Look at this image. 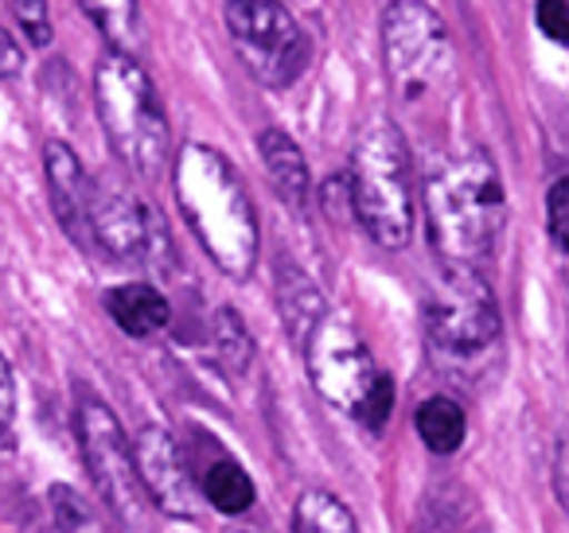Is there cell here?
Here are the masks:
<instances>
[{
  "instance_id": "17",
  "label": "cell",
  "mask_w": 569,
  "mask_h": 533,
  "mask_svg": "<svg viewBox=\"0 0 569 533\" xmlns=\"http://www.w3.org/2000/svg\"><path fill=\"white\" fill-rule=\"evenodd\" d=\"M79 9L90 17V24L106 36L110 51L133 56L137 43V0H79Z\"/></svg>"
},
{
  "instance_id": "11",
  "label": "cell",
  "mask_w": 569,
  "mask_h": 533,
  "mask_svg": "<svg viewBox=\"0 0 569 533\" xmlns=\"http://www.w3.org/2000/svg\"><path fill=\"white\" fill-rule=\"evenodd\" d=\"M133 463L141 491L157 502L164 514L172 517H196L199 502H203V486H196L183 460L180 444L172 440V432L160 424H144L133 440Z\"/></svg>"
},
{
  "instance_id": "23",
  "label": "cell",
  "mask_w": 569,
  "mask_h": 533,
  "mask_svg": "<svg viewBox=\"0 0 569 533\" xmlns=\"http://www.w3.org/2000/svg\"><path fill=\"white\" fill-rule=\"evenodd\" d=\"M51 510H56L59 530H79V525L90 522V510L71 486H51Z\"/></svg>"
},
{
  "instance_id": "22",
  "label": "cell",
  "mask_w": 569,
  "mask_h": 533,
  "mask_svg": "<svg viewBox=\"0 0 569 533\" xmlns=\"http://www.w3.org/2000/svg\"><path fill=\"white\" fill-rule=\"evenodd\" d=\"M390 401H395V385H390L387 374H379V382L371 385L367 401L356 409V416L367 424V429H382V424H387V413H390Z\"/></svg>"
},
{
  "instance_id": "19",
  "label": "cell",
  "mask_w": 569,
  "mask_h": 533,
  "mask_svg": "<svg viewBox=\"0 0 569 533\" xmlns=\"http://www.w3.org/2000/svg\"><path fill=\"white\" fill-rule=\"evenodd\" d=\"M214 346H219L222 362H227L234 374H242V370L250 366V359H253L250 335H246L242 320H238L230 308H222V312L214 315Z\"/></svg>"
},
{
  "instance_id": "12",
  "label": "cell",
  "mask_w": 569,
  "mask_h": 533,
  "mask_svg": "<svg viewBox=\"0 0 569 533\" xmlns=\"http://www.w3.org/2000/svg\"><path fill=\"white\" fill-rule=\"evenodd\" d=\"M43 168H48V191L51 207H56L59 222L67 234H74L79 242H90V211H94V183H90L82 160L74 157L71 144L51 141L43 152Z\"/></svg>"
},
{
  "instance_id": "26",
  "label": "cell",
  "mask_w": 569,
  "mask_h": 533,
  "mask_svg": "<svg viewBox=\"0 0 569 533\" xmlns=\"http://www.w3.org/2000/svg\"><path fill=\"white\" fill-rule=\"evenodd\" d=\"M20 71H24V51H20V43L12 40V32L0 28V82L17 79Z\"/></svg>"
},
{
  "instance_id": "1",
  "label": "cell",
  "mask_w": 569,
  "mask_h": 533,
  "mask_svg": "<svg viewBox=\"0 0 569 533\" xmlns=\"http://www.w3.org/2000/svg\"><path fill=\"white\" fill-rule=\"evenodd\" d=\"M176 199L203 253L230 276L258 265V219L234 164L211 144H183L176 157Z\"/></svg>"
},
{
  "instance_id": "2",
  "label": "cell",
  "mask_w": 569,
  "mask_h": 533,
  "mask_svg": "<svg viewBox=\"0 0 569 533\" xmlns=\"http://www.w3.org/2000/svg\"><path fill=\"white\" fill-rule=\"evenodd\" d=\"M426 211L433 245L449 265H476L488 258L507 219L496 164L476 149L445 160L426 183Z\"/></svg>"
},
{
  "instance_id": "7",
  "label": "cell",
  "mask_w": 569,
  "mask_h": 533,
  "mask_svg": "<svg viewBox=\"0 0 569 533\" xmlns=\"http://www.w3.org/2000/svg\"><path fill=\"white\" fill-rule=\"evenodd\" d=\"M227 32L261 87H293L309 63V40L281 0H227Z\"/></svg>"
},
{
  "instance_id": "27",
  "label": "cell",
  "mask_w": 569,
  "mask_h": 533,
  "mask_svg": "<svg viewBox=\"0 0 569 533\" xmlns=\"http://www.w3.org/2000/svg\"><path fill=\"white\" fill-rule=\"evenodd\" d=\"M558 494L569 506V440H561V447H558Z\"/></svg>"
},
{
  "instance_id": "21",
  "label": "cell",
  "mask_w": 569,
  "mask_h": 533,
  "mask_svg": "<svg viewBox=\"0 0 569 533\" xmlns=\"http://www.w3.org/2000/svg\"><path fill=\"white\" fill-rule=\"evenodd\" d=\"M12 12H17L20 28H24L28 43H36V48H48V43H51V9H48V0H12Z\"/></svg>"
},
{
  "instance_id": "14",
  "label": "cell",
  "mask_w": 569,
  "mask_h": 533,
  "mask_svg": "<svg viewBox=\"0 0 569 533\" xmlns=\"http://www.w3.org/2000/svg\"><path fill=\"white\" fill-rule=\"evenodd\" d=\"M106 312H110V320L133 339L157 335V331H164L168 320H172L168 300L144 281H129L106 292Z\"/></svg>"
},
{
  "instance_id": "10",
  "label": "cell",
  "mask_w": 569,
  "mask_h": 533,
  "mask_svg": "<svg viewBox=\"0 0 569 533\" xmlns=\"http://www.w3.org/2000/svg\"><path fill=\"white\" fill-rule=\"evenodd\" d=\"M90 238L102 245L110 258L129 265H164L172 258L164 219H157L152 207L126 191L102 188L94 191V211H90Z\"/></svg>"
},
{
  "instance_id": "24",
  "label": "cell",
  "mask_w": 569,
  "mask_h": 533,
  "mask_svg": "<svg viewBox=\"0 0 569 533\" xmlns=\"http://www.w3.org/2000/svg\"><path fill=\"white\" fill-rule=\"evenodd\" d=\"M535 17L553 43H569V0H538Z\"/></svg>"
},
{
  "instance_id": "3",
  "label": "cell",
  "mask_w": 569,
  "mask_h": 533,
  "mask_svg": "<svg viewBox=\"0 0 569 533\" xmlns=\"http://www.w3.org/2000/svg\"><path fill=\"white\" fill-rule=\"evenodd\" d=\"M94 102L110 149L141 180H157L168 164V121L144 67L126 51L102 56L94 71Z\"/></svg>"
},
{
  "instance_id": "5",
  "label": "cell",
  "mask_w": 569,
  "mask_h": 533,
  "mask_svg": "<svg viewBox=\"0 0 569 533\" xmlns=\"http://www.w3.org/2000/svg\"><path fill=\"white\" fill-rule=\"evenodd\" d=\"M382 63L402 102H418L452 74L445 20L426 0H395L382 17Z\"/></svg>"
},
{
  "instance_id": "4",
  "label": "cell",
  "mask_w": 569,
  "mask_h": 533,
  "mask_svg": "<svg viewBox=\"0 0 569 533\" xmlns=\"http://www.w3.org/2000/svg\"><path fill=\"white\" fill-rule=\"evenodd\" d=\"M351 211L363 230L387 250H402L413 230V180L410 152L390 121H375L351 152L348 172Z\"/></svg>"
},
{
  "instance_id": "13",
  "label": "cell",
  "mask_w": 569,
  "mask_h": 533,
  "mask_svg": "<svg viewBox=\"0 0 569 533\" xmlns=\"http://www.w3.org/2000/svg\"><path fill=\"white\" fill-rule=\"evenodd\" d=\"M258 149H261V164H266L277 199H281L289 211H309L312 175H309V164H305V152L297 149L293 137H284L281 129H266V133L258 137Z\"/></svg>"
},
{
  "instance_id": "18",
  "label": "cell",
  "mask_w": 569,
  "mask_h": 533,
  "mask_svg": "<svg viewBox=\"0 0 569 533\" xmlns=\"http://www.w3.org/2000/svg\"><path fill=\"white\" fill-rule=\"evenodd\" d=\"M203 499L222 514H246L253 506V479L234 460H219L203 479Z\"/></svg>"
},
{
  "instance_id": "8",
  "label": "cell",
  "mask_w": 569,
  "mask_h": 533,
  "mask_svg": "<svg viewBox=\"0 0 569 533\" xmlns=\"http://www.w3.org/2000/svg\"><path fill=\"white\" fill-rule=\"evenodd\" d=\"M79 440H82L90 479H94L106 510L121 525H137L144 514V491H141V479H137L133 447H129L121 421L113 416V409L106 401L98 398L79 401Z\"/></svg>"
},
{
  "instance_id": "9",
  "label": "cell",
  "mask_w": 569,
  "mask_h": 533,
  "mask_svg": "<svg viewBox=\"0 0 569 533\" xmlns=\"http://www.w3.org/2000/svg\"><path fill=\"white\" fill-rule=\"evenodd\" d=\"M305 359H309V378L320 390V398L332 401L336 409H348V413H356L371 393V385L379 382V366H375L367 343L340 315H320L312 323Z\"/></svg>"
},
{
  "instance_id": "16",
  "label": "cell",
  "mask_w": 569,
  "mask_h": 533,
  "mask_svg": "<svg viewBox=\"0 0 569 533\" xmlns=\"http://www.w3.org/2000/svg\"><path fill=\"white\" fill-rule=\"evenodd\" d=\"M297 533H359L356 514L328 491H305L293 506Z\"/></svg>"
},
{
  "instance_id": "6",
  "label": "cell",
  "mask_w": 569,
  "mask_h": 533,
  "mask_svg": "<svg viewBox=\"0 0 569 533\" xmlns=\"http://www.w3.org/2000/svg\"><path fill=\"white\" fill-rule=\"evenodd\" d=\"M429 343L445 359H476L491 351L503 331L496 292L472 265H452L426 300Z\"/></svg>"
},
{
  "instance_id": "20",
  "label": "cell",
  "mask_w": 569,
  "mask_h": 533,
  "mask_svg": "<svg viewBox=\"0 0 569 533\" xmlns=\"http://www.w3.org/2000/svg\"><path fill=\"white\" fill-rule=\"evenodd\" d=\"M546 227L561 253H569V175L558 180L546 195Z\"/></svg>"
},
{
  "instance_id": "25",
  "label": "cell",
  "mask_w": 569,
  "mask_h": 533,
  "mask_svg": "<svg viewBox=\"0 0 569 533\" xmlns=\"http://www.w3.org/2000/svg\"><path fill=\"white\" fill-rule=\"evenodd\" d=\"M12 413H17V382H12V370L9 362L0 359V436L9 432Z\"/></svg>"
},
{
  "instance_id": "15",
  "label": "cell",
  "mask_w": 569,
  "mask_h": 533,
  "mask_svg": "<svg viewBox=\"0 0 569 533\" xmlns=\"http://www.w3.org/2000/svg\"><path fill=\"white\" fill-rule=\"evenodd\" d=\"M465 432H468L465 409L452 398H429L418 409V436L426 440V447L433 455H452L465 444Z\"/></svg>"
}]
</instances>
